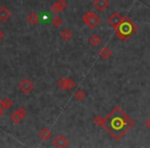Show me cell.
<instances>
[{
    "label": "cell",
    "instance_id": "obj_1",
    "mask_svg": "<svg viewBox=\"0 0 150 148\" xmlns=\"http://www.w3.org/2000/svg\"><path fill=\"white\" fill-rule=\"evenodd\" d=\"M135 125V121L118 106H115L105 117L104 127L108 134L116 141L121 140Z\"/></svg>",
    "mask_w": 150,
    "mask_h": 148
},
{
    "label": "cell",
    "instance_id": "obj_2",
    "mask_svg": "<svg viewBox=\"0 0 150 148\" xmlns=\"http://www.w3.org/2000/svg\"><path fill=\"white\" fill-rule=\"evenodd\" d=\"M138 31V26L129 17H123L122 22L115 30V35L118 39L127 41Z\"/></svg>",
    "mask_w": 150,
    "mask_h": 148
},
{
    "label": "cell",
    "instance_id": "obj_3",
    "mask_svg": "<svg viewBox=\"0 0 150 148\" xmlns=\"http://www.w3.org/2000/svg\"><path fill=\"white\" fill-rule=\"evenodd\" d=\"M82 21H83V23L86 24L90 29L93 30L101 23V18L99 17L96 13H94V11H88V13L83 15Z\"/></svg>",
    "mask_w": 150,
    "mask_h": 148
},
{
    "label": "cell",
    "instance_id": "obj_4",
    "mask_svg": "<svg viewBox=\"0 0 150 148\" xmlns=\"http://www.w3.org/2000/svg\"><path fill=\"white\" fill-rule=\"evenodd\" d=\"M19 90L21 91L23 94L28 95L34 90V84L29 78H25V79L22 80L19 84Z\"/></svg>",
    "mask_w": 150,
    "mask_h": 148
},
{
    "label": "cell",
    "instance_id": "obj_5",
    "mask_svg": "<svg viewBox=\"0 0 150 148\" xmlns=\"http://www.w3.org/2000/svg\"><path fill=\"white\" fill-rule=\"evenodd\" d=\"M122 20H123L122 16L119 15L118 13H113L112 15L108 18V23L113 29L116 30L117 27H118V26L120 25L121 22H122Z\"/></svg>",
    "mask_w": 150,
    "mask_h": 148
},
{
    "label": "cell",
    "instance_id": "obj_6",
    "mask_svg": "<svg viewBox=\"0 0 150 148\" xmlns=\"http://www.w3.org/2000/svg\"><path fill=\"white\" fill-rule=\"evenodd\" d=\"M52 144L57 148H65L69 145V141L65 136L59 135L58 137L54 138V140L52 141Z\"/></svg>",
    "mask_w": 150,
    "mask_h": 148
},
{
    "label": "cell",
    "instance_id": "obj_7",
    "mask_svg": "<svg viewBox=\"0 0 150 148\" xmlns=\"http://www.w3.org/2000/svg\"><path fill=\"white\" fill-rule=\"evenodd\" d=\"M109 0H95L94 1V7L100 13H103L106 8L109 7Z\"/></svg>",
    "mask_w": 150,
    "mask_h": 148
},
{
    "label": "cell",
    "instance_id": "obj_8",
    "mask_svg": "<svg viewBox=\"0 0 150 148\" xmlns=\"http://www.w3.org/2000/svg\"><path fill=\"white\" fill-rule=\"evenodd\" d=\"M11 17V13L7 7L1 6L0 7V22L5 23L6 21H8Z\"/></svg>",
    "mask_w": 150,
    "mask_h": 148
},
{
    "label": "cell",
    "instance_id": "obj_9",
    "mask_svg": "<svg viewBox=\"0 0 150 148\" xmlns=\"http://www.w3.org/2000/svg\"><path fill=\"white\" fill-rule=\"evenodd\" d=\"M38 135H39V137L41 138L43 141H48V140H50L52 137V131H50V129H47V127H43L41 131H39Z\"/></svg>",
    "mask_w": 150,
    "mask_h": 148
},
{
    "label": "cell",
    "instance_id": "obj_10",
    "mask_svg": "<svg viewBox=\"0 0 150 148\" xmlns=\"http://www.w3.org/2000/svg\"><path fill=\"white\" fill-rule=\"evenodd\" d=\"M99 56L100 58H102L103 60H108L111 56H112V50L108 47V46H104L101 48V50L99 52Z\"/></svg>",
    "mask_w": 150,
    "mask_h": 148
},
{
    "label": "cell",
    "instance_id": "obj_11",
    "mask_svg": "<svg viewBox=\"0 0 150 148\" xmlns=\"http://www.w3.org/2000/svg\"><path fill=\"white\" fill-rule=\"evenodd\" d=\"M9 117H11V120L13 121V123H16V125H18V123H21L22 119L24 118V116L18 110L13 111V112L11 113V116H9Z\"/></svg>",
    "mask_w": 150,
    "mask_h": 148
},
{
    "label": "cell",
    "instance_id": "obj_12",
    "mask_svg": "<svg viewBox=\"0 0 150 148\" xmlns=\"http://www.w3.org/2000/svg\"><path fill=\"white\" fill-rule=\"evenodd\" d=\"M27 22L31 26H35L36 24L39 22V16H38L36 13H29V16H28V18H27Z\"/></svg>",
    "mask_w": 150,
    "mask_h": 148
},
{
    "label": "cell",
    "instance_id": "obj_13",
    "mask_svg": "<svg viewBox=\"0 0 150 148\" xmlns=\"http://www.w3.org/2000/svg\"><path fill=\"white\" fill-rule=\"evenodd\" d=\"M72 36H73V33L69 29H65L61 32V37H62V39L65 40V41H69V40H71Z\"/></svg>",
    "mask_w": 150,
    "mask_h": 148
},
{
    "label": "cell",
    "instance_id": "obj_14",
    "mask_svg": "<svg viewBox=\"0 0 150 148\" xmlns=\"http://www.w3.org/2000/svg\"><path fill=\"white\" fill-rule=\"evenodd\" d=\"M90 43L92 44L93 46H98L99 44L102 42V39H101V37L99 35H97V34H95V35H92L90 37Z\"/></svg>",
    "mask_w": 150,
    "mask_h": 148
},
{
    "label": "cell",
    "instance_id": "obj_15",
    "mask_svg": "<svg viewBox=\"0 0 150 148\" xmlns=\"http://www.w3.org/2000/svg\"><path fill=\"white\" fill-rule=\"evenodd\" d=\"M86 92H83L82 90H78L77 92L74 93V98L75 100L77 101H83L86 99Z\"/></svg>",
    "mask_w": 150,
    "mask_h": 148
},
{
    "label": "cell",
    "instance_id": "obj_16",
    "mask_svg": "<svg viewBox=\"0 0 150 148\" xmlns=\"http://www.w3.org/2000/svg\"><path fill=\"white\" fill-rule=\"evenodd\" d=\"M1 105H2L3 109H11V107H13V100H11V99L5 98L4 100H2Z\"/></svg>",
    "mask_w": 150,
    "mask_h": 148
},
{
    "label": "cell",
    "instance_id": "obj_17",
    "mask_svg": "<svg viewBox=\"0 0 150 148\" xmlns=\"http://www.w3.org/2000/svg\"><path fill=\"white\" fill-rule=\"evenodd\" d=\"M52 26H54V27H56V28L61 27V26H62V24H63V20H62V18L59 17L58 15H56V17L52 18Z\"/></svg>",
    "mask_w": 150,
    "mask_h": 148
},
{
    "label": "cell",
    "instance_id": "obj_18",
    "mask_svg": "<svg viewBox=\"0 0 150 148\" xmlns=\"http://www.w3.org/2000/svg\"><path fill=\"white\" fill-rule=\"evenodd\" d=\"M104 121H105V118L103 116H101V115H97L94 118V123L97 127H103V125H104Z\"/></svg>",
    "mask_w": 150,
    "mask_h": 148
},
{
    "label": "cell",
    "instance_id": "obj_19",
    "mask_svg": "<svg viewBox=\"0 0 150 148\" xmlns=\"http://www.w3.org/2000/svg\"><path fill=\"white\" fill-rule=\"evenodd\" d=\"M75 88V81L72 78H67L66 82V90L67 91H72Z\"/></svg>",
    "mask_w": 150,
    "mask_h": 148
},
{
    "label": "cell",
    "instance_id": "obj_20",
    "mask_svg": "<svg viewBox=\"0 0 150 148\" xmlns=\"http://www.w3.org/2000/svg\"><path fill=\"white\" fill-rule=\"evenodd\" d=\"M66 82H67V78L62 77L58 80L57 84H58V86L61 89V90H66Z\"/></svg>",
    "mask_w": 150,
    "mask_h": 148
},
{
    "label": "cell",
    "instance_id": "obj_21",
    "mask_svg": "<svg viewBox=\"0 0 150 148\" xmlns=\"http://www.w3.org/2000/svg\"><path fill=\"white\" fill-rule=\"evenodd\" d=\"M50 9H52V11L54 13H56V15H58L59 13H61V11H62V9L60 8V6H59V4L58 3H54V4L52 5V6H50Z\"/></svg>",
    "mask_w": 150,
    "mask_h": 148
},
{
    "label": "cell",
    "instance_id": "obj_22",
    "mask_svg": "<svg viewBox=\"0 0 150 148\" xmlns=\"http://www.w3.org/2000/svg\"><path fill=\"white\" fill-rule=\"evenodd\" d=\"M57 3L59 4V6H60V8L62 9V11L66 9L67 5H68V3H67L66 0H58V1H57Z\"/></svg>",
    "mask_w": 150,
    "mask_h": 148
},
{
    "label": "cell",
    "instance_id": "obj_23",
    "mask_svg": "<svg viewBox=\"0 0 150 148\" xmlns=\"http://www.w3.org/2000/svg\"><path fill=\"white\" fill-rule=\"evenodd\" d=\"M18 111H19V112L21 113V114L23 115L24 117H25L26 115L28 114V111H27V109H26V108H24V107H20V108L18 109Z\"/></svg>",
    "mask_w": 150,
    "mask_h": 148
},
{
    "label": "cell",
    "instance_id": "obj_24",
    "mask_svg": "<svg viewBox=\"0 0 150 148\" xmlns=\"http://www.w3.org/2000/svg\"><path fill=\"white\" fill-rule=\"evenodd\" d=\"M145 125H146V127H147L148 130L150 131V116L147 118V120L145 121Z\"/></svg>",
    "mask_w": 150,
    "mask_h": 148
},
{
    "label": "cell",
    "instance_id": "obj_25",
    "mask_svg": "<svg viewBox=\"0 0 150 148\" xmlns=\"http://www.w3.org/2000/svg\"><path fill=\"white\" fill-rule=\"evenodd\" d=\"M3 37H4V33H3V32L1 31V30H0V40L2 39Z\"/></svg>",
    "mask_w": 150,
    "mask_h": 148
},
{
    "label": "cell",
    "instance_id": "obj_26",
    "mask_svg": "<svg viewBox=\"0 0 150 148\" xmlns=\"http://www.w3.org/2000/svg\"><path fill=\"white\" fill-rule=\"evenodd\" d=\"M3 115V109H0V117Z\"/></svg>",
    "mask_w": 150,
    "mask_h": 148
},
{
    "label": "cell",
    "instance_id": "obj_27",
    "mask_svg": "<svg viewBox=\"0 0 150 148\" xmlns=\"http://www.w3.org/2000/svg\"><path fill=\"white\" fill-rule=\"evenodd\" d=\"M1 103H2V100L0 99V109H3V108H2V105H1Z\"/></svg>",
    "mask_w": 150,
    "mask_h": 148
},
{
    "label": "cell",
    "instance_id": "obj_28",
    "mask_svg": "<svg viewBox=\"0 0 150 148\" xmlns=\"http://www.w3.org/2000/svg\"><path fill=\"white\" fill-rule=\"evenodd\" d=\"M149 5H150V4H149Z\"/></svg>",
    "mask_w": 150,
    "mask_h": 148
}]
</instances>
